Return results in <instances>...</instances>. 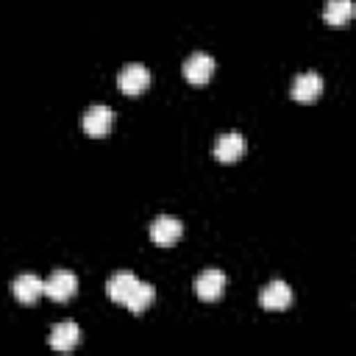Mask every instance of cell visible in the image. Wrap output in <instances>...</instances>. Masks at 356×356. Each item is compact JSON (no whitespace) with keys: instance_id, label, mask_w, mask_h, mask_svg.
<instances>
[{"instance_id":"6da1fadb","label":"cell","mask_w":356,"mask_h":356,"mask_svg":"<svg viewBox=\"0 0 356 356\" xmlns=\"http://www.w3.org/2000/svg\"><path fill=\"white\" fill-rule=\"evenodd\" d=\"M181 70H184V78L189 83H206L214 72V56L206 53V50H195L192 56H186Z\"/></svg>"},{"instance_id":"7a4b0ae2","label":"cell","mask_w":356,"mask_h":356,"mask_svg":"<svg viewBox=\"0 0 356 356\" xmlns=\"http://www.w3.org/2000/svg\"><path fill=\"white\" fill-rule=\"evenodd\" d=\"M81 122H83V131H86L89 136H106L108 128H111V122H114V111H111L106 103H92V106L83 111Z\"/></svg>"},{"instance_id":"3957f363","label":"cell","mask_w":356,"mask_h":356,"mask_svg":"<svg viewBox=\"0 0 356 356\" xmlns=\"http://www.w3.org/2000/svg\"><path fill=\"white\" fill-rule=\"evenodd\" d=\"M75 289H78V275L64 267L53 270L50 278L44 281V295H50L53 300H67L75 295Z\"/></svg>"},{"instance_id":"277c9868","label":"cell","mask_w":356,"mask_h":356,"mask_svg":"<svg viewBox=\"0 0 356 356\" xmlns=\"http://www.w3.org/2000/svg\"><path fill=\"white\" fill-rule=\"evenodd\" d=\"M147 83H150V72H147V67L139 64V61L125 64V67L120 70V75H117V86H120L125 95H139V92L147 89Z\"/></svg>"},{"instance_id":"5b68a950","label":"cell","mask_w":356,"mask_h":356,"mask_svg":"<svg viewBox=\"0 0 356 356\" xmlns=\"http://www.w3.org/2000/svg\"><path fill=\"white\" fill-rule=\"evenodd\" d=\"M184 231V222L172 214H159L150 220V239L156 245H172Z\"/></svg>"},{"instance_id":"8992f818","label":"cell","mask_w":356,"mask_h":356,"mask_svg":"<svg viewBox=\"0 0 356 356\" xmlns=\"http://www.w3.org/2000/svg\"><path fill=\"white\" fill-rule=\"evenodd\" d=\"M222 289H225V273H222V270L206 267L203 273H197V278H195V292H197V298L214 300V298L222 295Z\"/></svg>"},{"instance_id":"52a82bcc","label":"cell","mask_w":356,"mask_h":356,"mask_svg":"<svg viewBox=\"0 0 356 356\" xmlns=\"http://www.w3.org/2000/svg\"><path fill=\"white\" fill-rule=\"evenodd\" d=\"M259 303H261L264 309H286V306L292 303V289H289V284L281 281V278L267 281V284L261 286V292H259Z\"/></svg>"},{"instance_id":"ba28073f","label":"cell","mask_w":356,"mask_h":356,"mask_svg":"<svg viewBox=\"0 0 356 356\" xmlns=\"http://www.w3.org/2000/svg\"><path fill=\"white\" fill-rule=\"evenodd\" d=\"M245 153V136L239 131H225L214 142V156L217 161H236Z\"/></svg>"},{"instance_id":"9c48e42d","label":"cell","mask_w":356,"mask_h":356,"mask_svg":"<svg viewBox=\"0 0 356 356\" xmlns=\"http://www.w3.org/2000/svg\"><path fill=\"white\" fill-rule=\"evenodd\" d=\"M292 97L295 100H303V103H309V100H314L320 92H323V75L320 72H300V75H295V81H292Z\"/></svg>"},{"instance_id":"30bf717a","label":"cell","mask_w":356,"mask_h":356,"mask_svg":"<svg viewBox=\"0 0 356 356\" xmlns=\"http://www.w3.org/2000/svg\"><path fill=\"white\" fill-rule=\"evenodd\" d=\"M11 289H14V298H17V300H22V303H33V300L44 292V281H42L39 275H33V273H22V275L14 278Z\"/></svg>"},{"instance_id":"8fae6325","label":"cell","mask_w":356,"mask_h":356,"mask_svg":"<svg viewBox=\"0 0 356 356\" xmlns=\"http://www.w3.org/2000/svg\"><path fill=\"white\" fill-rule=\"evenodd\" d=\"M78 339H81V328L75 320H61L50 328V345L56 350H70V348H75Z\"/></svg>"},{"instance_id":"7c38bea8","label":"cell","mask_w":356,"mask_h":356,"mask_svg":"<svg viewBox=\"0 0 356 356\" xmlns=\"http://www.w3.org/2000/svg\"><path fill=\"white\" fill-rule=\"evenodd\" d=\"M136 281H139V278H136L134 273L120 270V273H114V275L106 281V295H108L111 300H117V303H125V298H128V292L134 289Z\"/></svg>"},{"instance_id":"4fadbf2b","label":"cell","mask_w":356,"mask_h":356,"mask_svg":"<svg viewBox=\"0 0 356 356\" xmlns=\"http://www.w3.org/2000/svg\"><path fill=\"white\" fill-rule=\"evenodd\" d=\"M153 295H156V289H153L147 281H136V284H134V289H131V292H128V298H125V306H128L134 314H139V312H145V309L150 306Z\"/></svg>"},{"instance_id":"5bb4252c","label":"cell","mask_w":356,"mask_h":356,"mask_svg":"<svg viewBox=\"0 0 356 356\" xmlns=\"http://www.w3.org/2000/svg\"><path fill=\"white\" fill-rule=\"evenodd\" d=\"M323 17L328 25H345L353 17V3L350 0H325Z\"/></svg>"}]
</instances>
